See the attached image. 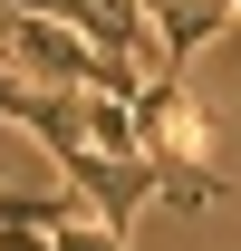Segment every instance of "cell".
Listing matches in <instances>:
<instances>
[{
  "label": "cell",
  "instance_id": "6da1fadb",
  "mask_svg": "<svg viewBox=\"0 0 241 251\" xmlns=\"http://www.w3.org/2000/svg\"><path fill=\"white\" fill-rule=\"evenodd\" d=\"M58 251H125V242L106 232V222H77V213H68V222H58Z\"/></svg>",
  "mask_w": 241,
  "mask_h": 251
}]
</instances>
